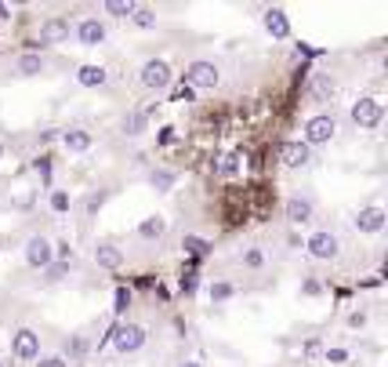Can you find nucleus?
<instances>
[{
	"label": "nucleus",
	"mask_w": 388,
	"mask_h": 367,
	"mask_svg": "<svg viewBox=\"0 0 388 367\" xmlns=\"http://www.w3.org/2000/svg\"><path fill=\"white\" fill-rule=\"evenodd\" d=\"M334 135H337L334 113H316V117L305 120V127H301V142H305L309 149H312V146H330Z\"/></svg>",
	"instance_id": "obj_3"
},
{
	"label": "nucleus",
	"mask_w": 388,
	"mask_h": 367,
	"mask_svg": "<svg viewBox=\"0 0 388 367\" xmlns=\"http://www.w3.org/2000/svg\"><path fill=\"white\" fill-rule=\"evenodd\" d=\"M145 339H149V331H145L142 324H131V320H120V324H112L109 334H106V342L117 349L120 357H131L138 353V349L145 345Z\"/></svg>",
	"instance_id": "obj_1"
},
{
	"label": "nucleus",
	"mask_w": 388,
	"mask_h": 367,
	"mask_svg": "<svg viewBox=\"0 0 388 367\" xmlns=\"http://www.w3.org/2000/svg\"><path fill=\"white\" fill-rule=\"evenodd\" d=\"M102 11H106V15H112V19H131L135 4H131V0H106Z\"/></svg>",
	"instance_id": "obj_30"
},
{
	"label": "nucleus",
	"mask_w": 388,
	"mask_h": 367,
	"mask_svg": "<svg viewBox=\"0 0 388 367\" xmlns=\"http://www.w3.org/2000/svg\"><path fill=\"white\" fill-rule=\"evenodd\" d=\"M233 295H236V287H233L229 280H211V284H207V298H211L214 306H225V302H233Z\"/></svg>",
	"instance_id": "obj_24"
},
{
	"label": "nucleus",
	"mask_w": 388,
	"mask_h": 367,
	"mask_svg": "<svg viewBox=\"0 0 388 367\" xmlns=\"http://www.w3.org/2000/svg\"><path fill=\"white\" fill-rule=\"evenodd\" d=\"M334 91H337V84H334V76L330 73H316L312 81H309V95L316 102H330L334 99Z\"/></svg>",
	"instance_id": "obj_21"
},
{
	"label": "nucleus",
	"mask_w": 388,
	"mask_h": 367,
	"mask_svg": "<svg viewBox=\"0 0 388 367\" xmlns=\"http://www.w3.org/2000/svg\"><path fill=\"white\" fill-rule=\"evenodd\" d=\"M33 171H37V179L51 189V156H37L33 161Z\"/></svg>",
	"instance_id": "obj_34"
},
{
	"label": "nucleus",
	"mask_w": 388,
	"mask_h": 367,
	"mask_svg": "<svg viewBox=\"0 0 388 367\" xmlns=\"http://www.w3.org/2000/svg\"><path fill=\"white\" fill-rule=\"evenodd\" d=\"M11 357L22 360V364H33L40 357V334L33 327H19L11 331Z\"/></svg>",
	"instance_id": "obj_7"
},
{
	"label": "nucleus",
	"mask_w": 388,
	"mask_h": 367,
	"mask_svg": "<svg viewBox=\"0 0 388 367\" xmlns=\"http://www.w3.org/2000/svg\"><path fill=\"white\" fill-rule=\"evenodd\" d=\"M167 233V218L164 215H149V218H142L138 222V236H142V240H160V236H164Z\"/></svg>",
	"instance_id": "obj_22"
},
{
	"label": "nucleus",
	"mask_w": 388,
	"mask_h": 367,
	"mask_svg": "<svg viewBox=\"0 0 388 367\" xmlns=\"http://www.w3.org/2000/svg\"><path fill=\"white\" fill-rule=\"evenodd\" d=\"M138 84L145 88V91H167L171 84H174V73H171V66L164 58H145L142 62V70H138Z\"/></svg>",
	"instance_id": "obj_4"
},
{
	"label": "nucleus",
	"mask_w": 388,
	"mask_h": 367,
	"mask_svg": "<svg viewBox=\"0 0 388 367\" xmlns=\"http://www.w3.org/2000/svg\"><path fill=\"white\" fill-rule=\"evenodd\" d=\"M283 215H287L290 226H309V222L316 218V204L309 197H290L283 204Z\"/></svg>",
	"instance_id": "obj_12"
},
{
	"label": "nucleus",
	"mask_w": 388,
	"mask_h": 367,
	"mask_svg": "<svg viewBox=\"0 0 388 367\" xmlns=\"http://www.w3.org/2000/svg\"><path fill=\"white\" fill-rule=\"evenodd\" d=\"M40 273H44V284H62L69 277V266L66 262H51L47 269H40Z\"/></svg>",
	"instance_id": "obj_32"
},
{
	"label": "nucleus",
	"mask_w": 388,
	"mask_h": 367,
	"mask_svg": "<svg viewBox=\"0 0 388 367\" xmlns=\"http://www.w3.org/2000/svg\"><path fill=\"white\" fill-rule=\"evenodd\" d=\"M323 360H327V364H348V349H341V345H330L327 353H323Z\"/></svg>",
	"instance_id": "obj_37"
},
{
	"label": "nucleus",
	"mask_w": 388,
	"mask_h": 367,
	"mask_svg": "<svg viewBox=\"0 0 388 367\" xmlns=\"http://www.w3.org/2000/svg\"><path fill=\"white\" fill-rule=\"evenodd\" d=\"M294 51H298V55H305V58H319V55H323L319 47H309V44H301V40L294 44Z\"/></svg>",
	"instance_id": "obj_41"
},
{
	"label": "nucleus",
	"mask_w": 388,
	"mask_h": 367,
	"mask_svg": "<svg viewBox=\"0 0 388 367\" xmlns=\"http://www.w3.org/2000/svg\"><path fill=\"white\" fill-rule=\"evenodd\" d=\"M301 295H305V298L323 295V280H305V284H301Z\"/></svg>",
	"instance_id": "obj_38"
},
{
	"label": "nucleus",
	"mask_w": 388,
	"mask_h": 367,
	"mask_svg": "<svg viewBox=\"0 0 388 367\" xmlns=\"http://www.w3.org/2000/svg\"><path fill=\"white\" fill-rule=\"evenodd\" d=\"M348 117H352V124L360 127V131H378V127L385 124V106L378 99H370V95H363V99H355L348 106Z\"/></svg>",
	"instance_id": "obj_2"
},
{
	"label": "nucleus",
	"mask_w": 388,
	"mask_h": 367,
	"mask_svg": "<svg viewBox=\"0 0 388 367\" xmlns=\"http://www.w3.org/2000/svg\"><path fill=\"white\" fill-rule=\"evenodd\" d=\"M73 259H76V251L69 247V240H58V244H55V262H66V266H73Z\"/></svg>",
	"instance_id": "obj_36"
},
{
	"label": "nucleus",
	"mask_w": 388,
	"mask_h": 367,
	"mask_svg": "<svg viewBox=\"0 0 388 367\" xmlns=\"http://www.w3.org/2000/svg\"><path fill=\"white\" fill-rule=\"evenodd\" d=\"M76 84H80V88H106V84H109V70L87 62V66L76 70Z\"/></svg>",
	"instance_id": "obj_17"
},
{
	"label": "nucleus",
	"mask_w": 388,
	"mask_h": 367,
	"mask_svg": "<svg viewBox=\"0 0 388 367\" xmlns=\"http://www.w3.org/2000/svg\"><path fill=\"white\" fill-rule=\"evenodd\" d=\"M280 164L290 168V171L309 168V164H312V149L305 146L301 138H287V142H280Z\"/></svg>",
	"instance_id": "obj_10"
},
{
	"label": "nucleus",
	"mask_w": 388,
	"mask_h": 367,
	"mask_svg": "<svg viewBox=\"0 0 388 367\" xmlns=\"http://www.w3.org/2000/svg\"><path fill=\"white\" fill-rule=\"evenodd\" d=\"M352 226H355V233H366V236L385 233V226H388V211H385V207H378V204L360 207V211H355V218H352Z\"/></svg>",
	"instance_id": "obj_9"
},
{
	"label": "nucleus",
	"mask_w": 388,
	"mask_h": 367,
	"mask_svg": "<svg viewBox=\"0 0 388 367\" xmlns=\"http://www.w3.org/2000/svg\"><path fill=\"white\" fill-rule=\"evenodd\" d=\"M149 182H153V189H156V193H171V189H174V182H178V171H171V168H153Z\"/></svg>",
	"instance_id": "obj_27"
},
{
	"label": "nucleus",
	"mask_w": 388,
	"mask_h": 367,
	"mask_svg": "<svg viewBox=\"0 0 388 367\" xmlns=\"http://www.w3.org/2000/svg\"><path fill=\"white\" fill-rule=\"evenodd\" d=\"M262 26H265V33L276 37V40H287V37H290V19H287L283 8H265Z\"/></svg>",
	"instance_id": "obj_16"
},
{
	"label": "nucleus",
	"mask_w": 388,
	"mask_h": 367,
	"mask_svg": "<svg viewBox=\"0 0 388 367\" xmlns=\"http://www.w3.org/2000/svg\"><path fill=\"white\" fill-rule=\"evenodd\" d=\"M106 37H109V29H106V22L102 19H80L76 22V40H80V47H99V44H106Z\"/></svg>",
	"instance_id": "obj_11"
},
{
	"label": "nucleus",
	"mask_w": 388,
	"mask_h": 367,
	"mask_svg": "<svg viewBox=\"0 0 388 367\" xmlns=\"http://www.w3.org/2000/svg\"><path fill=\"white\" fill-rule=\"evenodd\" d=\"M348 327H366V313H363V309L348 313Z\"/></svg>",
	"instance_id": "obj_43"
},
{
	"label": "nucleus",
	"mask_w": 388,
	"mask_h": 367,
	"mask_svg": "<svg viewBox=\"0 0 388 367\" xmlns=\"http://www.w3.org/2000/svg\"><path fill=\"white\" fill-rule=\"evenodd\" d=\"M305 251H309V259H316V262H334L337 254H341V240H337V233H330V229H316V233H309V240H305Z\"/></svg>",
	"instance_id": "obj_6"
},
{
	"label": "nucleus",
	"mask_w": 388,
	"mask_h": 367,
	"mask_svg": "<svg viewBox=\"0 0 388 367\" xmlns=\"http://www.w3.org/2000/svg\"><path fill=\"white\" fill-rule=\"evenodd\" d=\"M0 156H4V142H0Z\"/></svg>",
	"instance_id": "obj_46"
},
{
	"label": "nucleus",
	"mask_w": 388,
	"mask_h": 367,
	"mask_svg": "<svg viewBox=\"0 0 388 367\" xmlns=\"http://www.w3.org/2000/svg\"><path fill=\"white\" fill-rule=\"evenodd\" d=\"M239 262H244L247 269H262L265 266V251L262 247H247L244 254H239Z\"/></svg>",
	"instance_id": "obj_33"
},
{
	"label": "nucleus",
	"mask_w": 388,
	"mask_h": 367,
	"mask_svg": "<svg viewBox=\"0 0 388 367\" xmlns=\"http://www.w3.org/2000/svg\"><path fill=\"white\" fill-rule=\"evenodd\" d=\"M185 84L192 91H214L221 84V70L214 66V62H207V58H196V62L185 66Z\"/></svg>",
	"instance_id": "obj_5"
},
{
	"label": "nucleus",
	"mask_w": 388,
	"mask_h": 367,
	"mask_svg": "<svg viewBox=\"0 0 388 367\" xmlns=\"http://www.w3.org/2000/svg\"><path fill=\"white\" fill-rule=\"evenodd\" d=\"M131 22H135L138 29H156V11H153V8H138V4H135Z\"/></svg>",
	"instance_id": "obj_31"
},
{
	"label": "nucleus",
	"mask_w": 388,
	"mask_h": 367,
	"mask_svg": "<svg viewBox=\"0 0 388 367\" xmlns=\"http://www.w3.org/2000/svg\"><path fill=\"white\" fill-rule=\"evenodd\" d=\"M44 70H47V62H44L40 51H26V55L15 58V73L19 76H40Z\"/></svg>",
	"instance_id": "obj_19"
},
{
	"label": "nucleus",
	"mask_w": 388,
	"mask_h": 367,
	"mask_svg": "<svg viewBox=\"0 0 388 367\" xmlns=\"http://www.w3.org/2000/svg\"><path fill=\"white\" fill-rule=\"evenodd\" d=\"M182 367H203V364H200V360H185Z\"/></svg>",
	"instance_id": "obj_45"
},
{
	"label": "nucleus",
	"mask_w": 388,
	"mask_h": 367,
	"mask_svg": "<svg viewBox=\"0 0 388 367\" xmlns=\"http://www.w3.org/2000/svg\"><path fill=\"white\" fill-rule=\"evenodd\" d=\"M145 124H149V113H145V109H131V113L124 117V135L127 138H138L145 131Z\"/></svg>",
	"instance_id": "obj_25"
},
{
	"label": "nucleus",
	"mask_w": 388,
	"mask_h": 367,
	"mask_svg": "<svg viewBox=\"0 0 388 367\" xmlns=\"http://www.w3.org/2000/svg\"><path fill=\"white\" fill-rule=\"evenodd\" d=\"M94 266L109 269V273H117V269L124 266V251L112 244V240H99V244H94Z\"/></svg>",
	"instance_id": "obj_15"
},
{
	"label": "nucleus",
	"mask_w": 388,
	"mask_h": 367,
	"mask_svg": "<svg viewBox=\"0 0 388 367\" xmlns=\"http://www.w3.org/2000/svg\"><path fill=\"white\" fill-rule=\"evenodd\" d=\"M37 367H69V364L62 360L58 353H51V357H37Z\"/></svg>",
	"instance_id": "obj_40"
},
{
	"label": "nucleus",
	"mask_w": 388,
	"mask_h": 367,
	"mask_svg": "<svg viewBox=\"0 0 388 367\" xmlns=\"http://www.w3.org/2000/svg\"><path fill=\"white\" fill-rule=\"evenodd\" d=\"M87 349H91V342H87V334H69L66 339V345H62V360L66 364H76V360H84L87 357Z\"/></svg>",
	"instance_id": "obj_20"
},
{
	"label": "nucleus",
	"mask_w": 388,
	"mask_h": 367,
	"mask_svg": "<svg viewBox=\"0 0 388 367\" xmlns=\"http://www.w3.org/2000/svg\"><path fill=\"white\" fill-rule=\"evenodd\" d=\"M156 142H160V146H174V142H178V131H174V127H160Z\"/></svg>",
	"instance_id": "obj_39"
},
{
	"label": "nucleus",
	"mask_w": 388,
	"mask_h": 367,
	"mask_svg": "<svg viewBox=\"0 0 388 367\" xmlns=\"http://www.w3.org/2000/svg\"><path fill=\"white\" fill-rule=\"evenodd\" d=\"M171 102H185V106H189V102H196V91H192V88L182 81V84L171 91Z\"/></svg>",
	"instance_id": "obj_35"
},
{
	"label": "nucleus",
	"mask_w": 388,
	"mask_h": 367,
	"mask_svg": "<svg viewBox=\"0 0 388 367\" xmlns=\"http://www.w3.org/2000/svg\"><path fill=\"white\" fill-rule=\"evenodd\" d=\"M58 142H62V149H66V153H87L94 146V135L87 131V127H62Z\"/></svg>",
	"instance_id": "obj_13"
},
{
	"label": "nucleus",
	"mask_w": 388,
	"mask_h": 367,
	"mask_svg": "<svg viewBox=\"0 0 388 367\" xmlns=\"http://www.w3.org/2000/svg\"><path fill=\"white\" fill-rule=\"evenodd\" d=\"M131 302H135V291L131 287H117V291H112V316H117V320H124L127 316V309H131Z\"/></svg>",
	"instance_id": "obj_26"
},
{
	"label": "nucleus",
	"mask_w": 388,
	"mask_h": 367,
	"mask_svg": "<svg viewBox=\"0 0 388 367\" xmlns=\"http://www.w3.org/2000/svg\"><path fill=\"white\" fill-rule=\"evenodd\" d=\"M47 207H51V215H69L73 211L69 189H51V193H47Z\"/></svg>",
	"instance_id": "obj_28"
},
{
	"label": "nucleus",
	"mask_w": 388,
	"mask_h": 367,
	"mask_svg": "<svg viewBox=\"0 0 388 367\" xmlns=\"http://www.w3.org/2000/svg\"><path fill=\"white\" fill-rule=\"evenodd\" d=\"M0 19H11V15H8V4H0Z\"/></svg>",
	"instance_id": "obj_44"
},
{
	"label": "nucleus",
	"mask_w": 388,
	"mask_h": 367,
	"mask_svg": "<svg viewBox=\"0 0 388 367\" xmlns=\"http://www.w3.org/2000/svg\"><path fill=\"white\" fill-rule=\"evenodd\" d=\"M99 207H102V193H91V197H87V204H84V215H94Z\"/></svg>",
	"instance_id": "obj_42"
},
{
	"label": "nucleus",
	"mask_w": 388,
	"mask_h": 367,
	"mask_svg": "<svg viewBox=\"0 0 388 367\" xmlns=\"http://www.w3.org/2000/svg\"><path fill=\"white\" fill-rule=\"evenodd\" d=\"M211 240H207V236H200V233H185L182 236V251L189 254V259H192V266H196L200 259H207V254H211Z\"/></svg>",
	"instance_id": "obj_18"
},
{
	"label": "nucleus",
	"mask_w": 388,
	"mask_h": 367,
	"mask_svg": "<svg viewBox=\"0 0 388 367\" xmlns=\"http://www.w3.org/2000/svg\"><path fill=\"white\" fill-rule=\"evenodd\" d=\"M26 266L29 269H47V266H51L55 262V244L51 240H47V236H29V240H26Z\"/></svg>",
	"instance_id": "obj_8"
},
{
	"label": "nucleus",
	"mask_w": 388,
	"mask_h": 367,
	"mask_svg": "<svg viewBox=\"0 0 388 367\" xmlns=\"http://www.w3.org/2000/svg\"><path fill=\"white\" fill-rule=\"evenodd\" d=\"M62 40H69V19L51 15L47 22H40V47H55Z\"/></svg>",
	"instance_id": "obj_14"
},
{
	"label": "nucleus",
	"mask_w": 388,
	"mask_h": 367,
	"mask_svg": "<svg viewBox=\"0 0 388 367\" xmlns=\"http://www.w3.org/2000/svg\"><path fill=\"white\" fill-rule=\"evenodd\" d=\"M244 164H247V153H244V149H233V153L221 156V164H218L214 171L221 174V179H236V174L244 171Z\"/></svg>",
	"instance_id": "obj_23"
},
{
	"label": "nucleus",
	"mask_w": 388,
	"mask_h": 367,
	"mask_svg": "<svg viewBox=\"0 0 388 367\" xmlns=\"http://www.w3.org/2000/svg\"><path fill=\"white\" fill-rule=\"evenodd\" d=\"M0 367H8V364H4V357H0Z\"/></svg>",
	"instance_id": "obj_47"
},
{
	"label": "nucleus",
	"mask_w": 388,
	"mask_h": 367,
	"mask_svg": "<svg viewBox=\"0 0 388 367\" xmlns=\"http://www.w3.org/2000/svg\"><path fill=\"white\" fill-rule=\"evenodd\" d=\"M196 287H200V273H196V266H189L182 273V280H178V291H182L185 298H192V295H196Z\"/></svg>",
	"instance_id": "obj_29"
}]
</instances>
